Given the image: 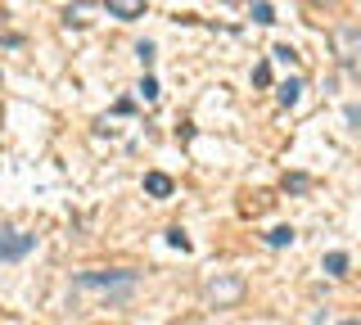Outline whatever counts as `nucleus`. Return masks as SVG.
<instances>
[{
  "label": "nucleus",
  "instance_id": "obj_9",
  "mask_svg": "<svg viewBox=\"0 0 361 325\" xmlns=\"http://www.w3.org/2000/svg\"><path fill=\"white\" fill-rule=\"evenodd\" d=\"M267 244H276V249H285V244H293V226H276L267 235Z\"/></svg>",
  "mask_w": 361,
  "mask_h": 325
},
{
  "label": "nucleus",
  "instance_id": "obj_1",
  "mask_svg": "<svg viewBox=\"0 0 361 325\" xmlns=\"http://www.w3.org/2000/svg\"><path fill=\"white\" fill-rule=\"evenodd\" d=\"M135 289H140V276L135 271H86V276L73 280V302H77V312L127 307Z\"/></svg>",
  "mask_w": 361,
  "mask_h": 325
},
{
  "label": "nucleus",
  "instance_id": "obj_2",
  "mask_svg": "<svg viewBox=\"0 0 361 325\" xmlns=\"http://www.w3.org/2000/svg\"><path fill=\"white\" fill-rule=\"evenodd\" d=\"M330 50H334L338 68L353 77V82H361V23H338L330 32Z\"/></svg>",
  "mask_w": 361,
  "mask_h": 325
},
{
  "label": "nucleus",
  "instance_id": "obj_7",
  "mask_svg": "<svg viewBox=\"0 0 361 325\" xmlns=\"http://www.w3.org/2000/svg\"><path fill=\"white\" fill-rule=\"evenodd\" d=\"M298 95H302V82H298V77H289V82L280 86V104L293 109V104H298Z\"/></svg>",
  "mask_w": 361,
  "mask_h": 325
},
{
  "label": "nucleus",
  "instance_id": "obj_14",
  "mask_svg": "<svg viewBox=\"0 0 361 325\" xmlns=\"http://www.w3.org/2000/svg\"><path fill=\"white\" fill-rule=\"evenodd\" d=\"M68 23H90V9H86V5H77V9H68Z\"/></svg>",
  "mask_w": 361,
  "mask_h": 325
},
{
  "label": "nucleus",
  "instance_id": "obj_12",
  "mask_svg": "<svg viewBox=\"0 0 361 325\" xmlns=\"http://www.w3.org/2000/svg\"><path fill=\"white\" fill-rule=\"evenodd\" d=\"M271 54H276L280 63H298V50H293V46H276V50H271Z\"/></svg>",
  "mask_w": 361,
  "mask_h": 325
},
{
  "label": "nucleus",
  "instance_id": "obj_16",
  "mask_svg": "<svg viewBox=\"0 0 361 325\" xmlns=\"http://www.w3.org/2000/svg\"><path fill=\"white\" fill-rule=\"evenodd\" d=\"M253 82H257V86L271 82V68H267V63H257V68H253Z\"/></svg>",
  "mask_w": 361,
  "mask_h": 325
},
{
  "label": "nucleus",
  "instance_id": "obj_3",
  "mask_svg": "<svg viewBox=\"0 0 361 325\" xmlns=\"http://www.w3.org/2000/svg\"><path fill=\"white\" fill-rule=\"evenodd\" d=\"M248 294V285H244V276H231V271H217V276H208L203 280V302L208 307H217V312H231V307H240Z\"/></svg>",
  "mask_w": 361,
  "mask_h": 325
},
{
  "label": "nucleus",
  "instance_id": "obj_4",
  "mask_svg": "<svg viewBox=\"0 0 361 325\" xmlns=\"http://www.w3.org/2000/svg\"><path fill=\"white\" fill-rule=\"evenodd\" d=\"M37 249V235H23V231H0V262H18Z\"/></svg>",
  "mask_w": 361,
  "mask_h": 325
},
{
  "label": "nucleus",
  "instance_id": "obj_8",
  "mask_svg": "<svg viewBox=\"0 0 361 325\" xmlns=\"http://www.w3.org/2000/svg\"><path fill=\"white\" fill-rule=\"evenodd\" d=\"M325 271H330V276H348V253H325Z\"/></svg>",
  "mask_w": 361,
  "mask_h": 325
},
{
  "label": "nucleus",
  "instance_id": "obj_13",
  "mask_svg": "<svg viewBox=\"0 0 361 325\" xmlns=\"http://www.w3.org/2000/svg\"><path fill=\"white\" fill-rule=\"evenodd\" d=\"M135 54H140L145 68H154V46H149V41H140V46H135Z\"/></svg>",
  "mask_w": 361,
  "mask_h": 325
},
{
  "label": "nucleus",
  "instance_id": "obj_10",
  "mask_svg": "<svg viewBox=\"0 0 361 325\" xmlns=\"http://www.w3.org/2000/svg\"><path fill=\"white\" fill-rule=\"evenodd\" d=\"M167 244H172V249H180V253H190V235L180 231V226H172V231H167Z\"/></svg>",
  "mask_w": 361,
  "mask_h": 325
},
{
  "label": "nucleus",
  "instance_id": "obj_5",
  "mask_svg": "<svg viewBox=\"0 0 361 325\" xmlns=\"http://www.w3.org/2000/svg\"><path fill=\"white\" fill-rule=\"evenodd\" d=\"M104 5H109L113 18H122V23H131V18L145 14V0H104Z\"/></svg>",
  "mask_w": 361,
  "mask_h": 325
},
{
  "label": "nucleus",
  "instance_id": "obj_17",
  "mask_svg": "<svg viewBox=\"0 0 361 325\" xmlns=\"http://www.w3.org/2000/svg\"><path fill=\"white\" fill-rule=\"evenodd\" d=\"M307 5H316V9H325V5H334V0H307Z\"/></svg>",
  "mask_w": 361,
  "mask_h": 325
},
{
  "label": "nucleus",
  "instance_id": "obj_11",
  "mask_svg": "<svg viewBox=\"0 0 361 325\" xmlns=\"http://www.w3.org/2000/svg\"><path fill=\"white\" fill-rule=\"evenodd\" d=\"M253 23H276V14H271L267 0H257V5H253Z\"/></svg>",
  "mask_w": 361,
  "mask_h": 325
},
{
  "label": "nucleus",
  "instance_id": "obj_15",
  "mask_svg": "<svg viewBox=\"0 0 361 325\" xmlns=\"http://www.w3.org/2000/svg\"><path fill=\"white\" fill-rule=\"evenodd\" d=\"M140 95L145 99H158V82H154V77H145V82H140Z\"/></svg>",
  "mask_w": 361,
  "mask_h": 325
},
{
  "label": "nucleus",
  "instance_id": "obj_6",
  "mask_svg": "<svg viewBox=\"0 0 361 325\" xmlns=\"http://www.w3.org/2000/svg\"><path fill=\"white\" fill-rule=\"evenodd\" d=\"M145 195H154V199H167V195H172V176H163V172H149V176H145Z\"/></svg>",
  "mask_w": 361,
  "mask_h": 325
}]
</instances>
